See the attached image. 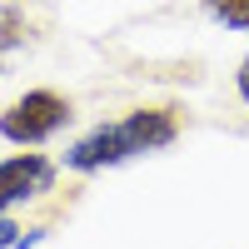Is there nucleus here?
<instances>
[{"instance_id":"obj_2","label":"nucleus","mask_w":249,"mask_h":249,"mask_svg":"<svg viewBox=\"0 0 249 249\" xmlns=\"http://www.w3.org/2000/svg\"><path fill=\"white\" fill-rule=\"evenodd\" d=\"M55 184V160L50 155H5L0 160V214H10L15 204H25V199H40Z\"/></svg>"},{"instance_id":"obj_6","label":"nucleus","mask_w":249,"mask_h":249,"mask_svg":"<svg viewBox=\"0 0 249 249\" xmlns=\"http://www.w3.org/2000/svg\"><path fill=\"white\" fill-rule=\"evenodd\" d=\"M204 10L230 30H249V0H204Z\"/></svg>"},{"instance_id":"obj_4","label":"nucleus","mask_w":249,"mask_h":249,"mask_svg":"<svg viewBox=\"0 0 249 249\" xmlns=\"http://www.w3.org/2000/svg\"><path fill=\"white\" fill-rule=\"evenodd\" d=\"M124 124V135H130V144H135V155H144V150H164V144H175L179 140V124H184V110L179 105H140V110H130L120 120Z\"/></svg>"},{"instance_id":"obj_5","label":"nucleus","mask_w":249,"mask_h":249,"mask_svg":"<svg viewBox=\"0 0 249 249\" xmlns=\"http://www.w3.org/2000/svg\"><path fill=\"white\" fill-rule=\"evenodd\" d=\"M15 45H25V20H20L15 5H5V10H0V70H5V55Z\"/></svg>"},{"instance_id":"obj_3","label":"nucleus","mask_w":249,"mask_h":249,"mask_svg":"<svg viewBox=\"0 0 249 249\" xmlns=\"http://www.w3.org/2000/svg\"><path fill=\"white\" fill-rule=\"evenodd\" d=\"M130 155H135V144H130V135H124V124L115 120V124H100V130L80 135L70 144L65 164H70L75 175H95V170H105V164H124Z\"/></svg>"},{"instance_id":"obj_1","label":"nucleus","mask_w":249,"mask_h":249,"mask_svg":"<svg viewBox=\"0 0 249 249\" xmlns=\"http://www.w3.org/2000/svg\"><path fill=\"white\" fill-rule=\"evenodd\" d=\"M75 120L70 100L55 95V90H25L20 100H10L5 110H0V135L10 144H45L50 135H60L65 124Z\"/></svg>"},{"instance_id":"obj_7","label":"nucleus","mask_w":249,"mask_h":249,"mask_svg":"<svg viewBox=\"0 0 249 249\" xmlns=\"http://www.w3.org/2000/svg\"><path fill=\"white\" fill-rule=\"evenodd\" d=\"M20 239H25V224L10 219V214H0V249H10V244H20Z\"/></svg>"},{"instance_id":"obj_8","label":"nucleus","mask_w":249,"mask_h":249,"mask_svg":"<svg viewBox=\"0 0 249 249\" xmlns=\"http://www.w3.org/2000/svg\"><path fill=\"white\" fill-rule=\"evenodd\" d=\"M234 85H239V100L249 105V55L239 60V70H234Z\"/></svg>"}]
</instances>
